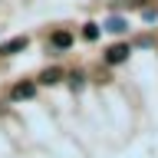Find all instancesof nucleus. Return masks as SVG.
Wrapping results in <instances>:
<instances>
[{"instance_id": "f257e3e1", "label": "nucleus", "mask_w": 158, "mask_h": 158, "mask_svg": "<svg viewBox=\"0 0 158 158\" xmlns=\"http://www.w3.org/2000/svg\"><path fill=\"white\" fill-rule=\"evenodd\" d=\"M128 53H132V49H128L125 43H115V46H109L106 63H109V66H118V63H125V59H128Z\"/></svg>"}, {"instance_id": "f03ea898", "label": "nucleus", "mask_w": 158, "mask_h": 158, "mask_svg": "<svg viewBox=\"0 0 158 158\" xmlns=\"http://www.w3.org/2000/svg\"><path fill=\"white\" fill-rule=\"evenodd\" d=\"M49 43H53L56 49H66V46H73V33H66V30H56Z\"/></svg>"}, {"instance_id": "7ed1b4c3", "label": "nucleus", "mask_w": 158, "mask_h": 158, "mask_svg": "<svg viewBox=\"0 0 158 158\" xmlns=\"http://www.w3.org/2000/svg\"><path fill=\"white\" fill-rule=\"evenodd\" d=\"M23 46H27V36H17V40H10V43H3L0 53H3V56H13V53H20Z\"/></svg>"}, {"instance_id": "20e7f679", "label": "nucleus", "mask_w": 158, "mask_h": 158, "mask_svg": "<svg viewBox=\"0 0 158 158\" xmlns=\"http://www.w3.org/2000/svg\"><path fill=\"white\" fill-rule=\"evenodd\" d=\"M33 92H36L33 82H17V86H13V99H30Z\"/></svg>"}, {"instance_id": "39448f33", "label": "nucleus", "mask_w": 158, "mask_h": 158, "mask_svg": "<svg viewBox=\"0 0 158 158\" xmlns=\"http://www.w3.org/2000/svg\"><path fill=\"white\" fill-rule=\"evenodd\" d=\"M106 30H112V33H125V30H128V23H125L122 17H112V20L106 23Z\"/></svg>"}, {"instance_id": "423d86ee", "label": "nucleus", "mask_w": 158, "mask_h": 158, "mask_svg": "<svg viewBox=\"0 0 158 158\" xmlns=\"http://www.w3.org/2000/svg\"><path fill=\"white\" fill-rule=\"evenodd\" d=\"M43 82H46V86L59 82V69H46V73H43Z\"/></svg>"}, {"instance_id": "0eeeda50", "label": "nucleus", "mask_w": 158, "mask_h": 158, "mask_svg": "<svg viewBox=\"0 0 158 158\" xmlns=\"http://www.w3.org/2000/svg\"><path fill=\"white\" fill-rule=\"evenodd\" d=\"M82 36H86V40H96V36H99V27H96V23H86Z\"/></svg>"}]
</instances>
